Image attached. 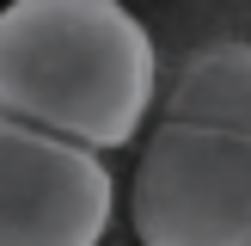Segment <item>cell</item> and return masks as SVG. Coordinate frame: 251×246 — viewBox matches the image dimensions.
<instances>
[{
  "label": "cell",
  "mask_w": 251,
  "mask_h": 246,
  "mask_svg": "<svg viewBox=\"0 0 251 246\" xmlns=\"http://www.w3.org/2000/svg\"><path fill=\"white\" fill-rule=\"evenodd\" d=\"M141 246H251V135L153 117L129 179Z\"/></svg>",
  "instance_id": "2"
},
{
  "label": "cell",
  "mask_w": 251,
  "mask_h": 246,
  "mask_svg": "<svg viewBox=\"0 0 251 246\" xmlns=\"http://www.w3.org/2000/svg\"><path fill=\"white\" fill-rule=\"evenodd\" d=\"M117 179L98 154L0 117V246H98Z\"/></svg>",
  "instance_id": "3"
},
{
  "label": "cell",
  "mask_w": 251,
  "mask_h": 246,
  "mask_svg": "<svg viewBox=\"0 0 251 246\" xmlns=\"http://www.w3.org/2000/svg\"><path fill=\"white\" fill-rule=\"evenodd\" d=\"M159 105L153 31L117 0L0 6V117L86 154L141 142Z\"/></svg>",
  "instance_id": "1"
},
{
  "label": "cell",
  "mask_w": 251,
  "mask_h": 246,
  "mask_svg": "<svg viewBox=\"0 0 251 246\" xmlns=\"http://www.w3.org/2000/svg\"><path fill=\"white\" fill-rule=\"evenodd\" d=\"M153 117L172 123H215V129H239L251 135V43L221 37L202 43L178 62L166 86H159Z\"/></svg>",
  "instance_id": "4"
}]
</instances>
